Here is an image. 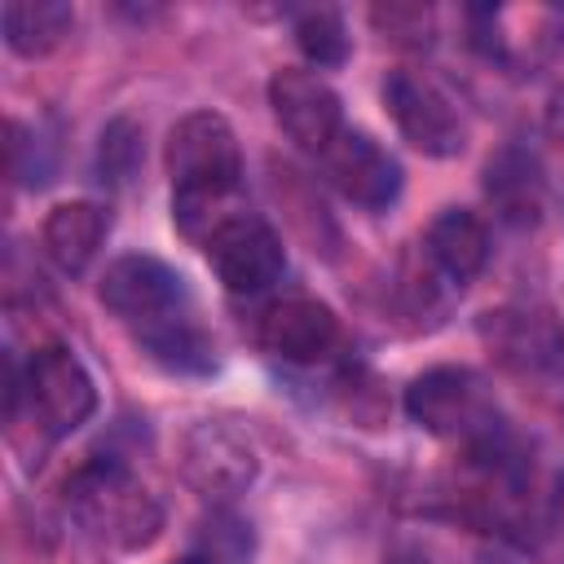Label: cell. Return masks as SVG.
<instances>
[{
  "label": "cell",
  "mask_w": 564,
  "mask_h": 564,
  "mask_svg": "<svg viewBox=\"0 0 564 564\" xmlns=\"http://www.w3.org/2000/svg\"><path fill=\"white\" fill-rule=\"evenodd\" d=\"M163 163L172 176V220L189 242H207L242 203V150L225 115L194 110L172 123Z\"/></svg>",
  "instance_id": "obj_1"
},
{
  "label": "cell",
  "mask_w": 564,
  "mask_h": 564,
  "mask_svg": "<svg viewBox=\"0 0 564 564\" xmlns=\"http://www.w3.org/2000/svg\"><path fill=\"white\" fill-rule=\"evenodd\" d=\"M62 502L75 524L110 551H145L163 529L159 498L119 458H93L75 467L62 489Z\"/></svg>",
  "instance_id": "obj_2"
},
{
  "label": "cell",
  "mask_w": 564,
  "mask_h": 564,
  "mask_svg": "<svg viewBox=\"0 0 564 564\" xmlns=\"http://www.w3.org/2000/svg\"><path fill=\"white\" fill-rule=\"evenodd\" d=\"M405 414L441 441H458L476 454H498V441H502L498 405H494L485 379L467 366L423 370L405 388Z\"/></svg>",
  "instance_id": "obj_3"
},
{
  "label": "cell",
  "mask_w": 564,
  "mask_h": 564,
  "mask_svg": "<svg viewBox=\"0 0 564 564\" xmlns=\"http://www.w3.org/2000/svg\"><path fill=\"white\" fill-rule=\"evenodd\" d=\"M31 410L35 427L57 441V436H70L75 427H84L97 410V388H93V375L84 370V361L62 348V344H44L31 352V361L22 366L18 375V405L9 410V419H18V410Z\"/></svg>",
  "instance_id": "obj_4"
},
{
  "label": "cell",
  "mask_w": 564,
  "mask_h": 564,
  "mask_svg": "<svg viewBox=\"0 0 564 564\" xmlns=\"http://www.w3.org/2000/svg\"><path fill=\"white\" fill-rule=\"evenodd\" d=\"M203 251H207L216 278L225 282V291H234V295H260L286 269V247H282L278 229L264 216H256L251 207L238 212L234 220H225L203 242Z\"/></svg>",
  "instance_id": "obj_5"
},
{
  "label": "cell",
  "mask_w": 564,
  "mask_h": 564,
  "mask_svg": "<svg viewBox=\"0 0 564 564\" xmlns=\"http://www.w3.org/2000/svg\"><path fill=\"white\" fill-rule=\"evenodd\" d=\"M97 295L115 317H123L137 330L181 317V308L189 300L185 278L159 256H119L115 264H106Z\"/></svg>",
  "instance_id": "obj_6"
},
{
  "label": "cell",
  "mask_w": 564,
  "mask_h": 564,
  "mask_svg": "<svg viewBox=\"0 0 564 564\" xmlns=\"http://www.w3.org/2000/svg\"><path fill=\"white\" fill-rule=\"evenodd\" d=\"M269 106L282 132L304 150V154H326L330 141L344 132V106L339 93L308 66H282L269 79Z\"/></svg>",
  "instance_id": "obj_7"
},
{
  "label": "cell",
  "mask_w": 564,
  "mask_h": 564,
  "mask_svg": "<svg viewBox=\"0 0 564 564\" xmlns=\"http://www.w3.org/2000/svg\"><path fill=\"white\" fill-rule=\"evenodd\" d=\"M181 476L203 498L229 502L256 480V445L238 427L203 419L181 436Z\"/></svg>",
  "instance_id": "obj_8"
},
{
  "label": "cell",
  "mask_w": 564,
  "mask_h": 564,
  "mask_svg": "<svg viewBox=\"0 0 564 564\" xmlns=\"http://www.w3.org/2000/svg\"><path fill=\"white\" fill-rule=\"evenodd\" d=\"M383 106L397 123V132L427 159H454L463 150V123L449 106V97L414 75V70H388L383 75Z\"/></svg>",
  "instance_id": "obj_9"
},
{
  "label": "cell",
  "mask_w": 564,
  "mask_h": 564,
  "mask_svg": "<svg viewBox=\"0 0 564 564\" xmlns=\"http://www.w3.org/2000/svg\"><path fill=\"white\" fill-rule=\"evenodd\" d=\"M317 163H322L326 181H330L348 203H357V207H366V212H383V207H392L397 194H401V163H397L375 137H366V132L344 128Z\"/></svg>",
  "instance_id": "obj_10"
},
{
  "label": "cell",
  "mask_w": 564,
  "mask_h": 564,
  "mask_svg": "<svg viewBox=\"0 0 564 564\" xmlns=\"http://www.w3.org/2000/svg\"><path fill=\"white\" fill-rule=\"evenodd\" d=\"M260 344H264V352L291 361V366H317V361L335 357V348H339V317L322 300L291 295V300H278L264 308Z\"/></svg>",
  "instance_id": "obj_11"
},
{
  "label": "cell",
  "mask_w": 564,
  "mask_h": 564,
  "mask_svg": "<svg viewBox=\"0 0 564 564\" xmlns=\"http://www.w3.org/2000/svg\"><path fill=\"white\" fill-rule=\"evenodd\" d=\"M423 251L436 273H445L454 286L471 282L489 260V229L467 207H441L423 234Z\"/></svg>",
  "instance_id": "obj_12"
},
{
  "label": "cell",
  "mask_w": 564,
  "mask_h": 564,
  "mask_svg": "<svg viewBox=\"0 0 564 564\" xmlns=\"http://www.w3.org/2000/svg\"><path fill=\"white\" fill-rule=\"evenodd\" d=\"M106 234H110V212L93 198H70L44 216L40 242L62 273H84L93 264V256L101 251Z\"/></svg>",
  "instance_id": "obj_13"
},
{
  "label": "cell",
  "mask_w": 564,
  "mask_h": 564,
  "mask_svg": "<svg viewBox=\"0 0 564 564\" xmlns=\"http://www.w3.org/2000/svg\"><path fill=\"white\" fill-rule=\"evenodd\" d=\"M485 189H489L494 207L502 212V220H511V225H533L542 212V167L533 154H524L516 145H507L502 154L489 159Z\"/></svg>",
  "instance_id": "obj_14"
},
{
  "label": "cell",
  "mask_w": 564,
  "mask_h": 564,
  "mask_svg": "<svg viewBox=\"0 0 564 564\" xmlns=\"http://www.w3.org/2000/svg\"><path fill=\"white\" fill-rule=\"evenodd\" d=\"M70 22H75V13L62 0H9L0 9L4 44L18 57H44V53H53L70 35Z\"/></svg>",
  "instance_id": "obj_15"
},
{
  "label": "cell",
  "mask_w": 564,
  "mask_h": 564,
  "mask_svg": "<svg viewBox=\"0 0 564 564\" xmlns=\"http://www.w3.org/2000/svg\"><path fill=\"white\" fill-rule=\"evenodd\" d=\"M141 348L163 366V370H176V375H207L216 366V348L212 339L181 313V317H167L150 330H137Z\"/></svg>",
  "instance_id": "obj_16"
},
{
  "label": "cell",
  "mask_w": 564,
  "mask_h": 564,
  "mask_svg": "<svg viewBox=\"0 0 564 564\" xmlns=\"http://www.w3.org/2000/svg\"><path fill=\"white\" fill-rule=\"evenodd\" d=\"M189 555H198L203 564H251V555H256V529L238 511L216 507L212 516L198 520Z\"/></svg>",
  "instance_id": "obj_17"
},
{
  "label": "cell",
  "mask_w": 564,
  "mask_h": 564,
  "mask_svg": "<svg viewBox=\"0 0 564 564\" xmlns=\"http://www.w3.org/2000/svg\"><path fill=\"white\" fill-rule=\"evenodd\" d=\"M295 44L300 53L308 57L313 70H335L348 62V26L339 18V9L330 4H317V9H304L295 18Z\"/></svg>",
  "instance_id": "obj_18"
},
{
  "label": "cell",
  "mask_w": 564,
  "mask_h": 564,
  "mask_svg": "<svg viewBox=\"0 0 564 564\" xmlns=\"http://www.w3.org/2000/svg\"><path fill=\"white\" fill-rule=\"evenodd\" d=\"M141 159H145V132L123 115L110 119L97 141V176L106 185H128L141 172Z\"/></svg>",
  "instance_id": "obj_19"
},
{
  "label": "cell",
  "mask_w": 564,
  "mask_h": 564,
  "mask_svg": "<svg viewBox=\"0 0 564 564\" xmlns=\"http://www.w3.org/2000/svg\"><path fill=\"white\" fill-rule=\"evenodd\" d=\"M9 172L22 185H31V189H40V185L53 181V159L44 154V137L31 132L18 119H9Z\"/></svg>",
  "instance_id": "obj_20"
},
{
  "label": "cell",
  "mask_w": 564,
  "mask_h": 564,
  "mask_svg": "<svg viewBox=\"0 0 564 564\" xmlns=\"http://www.w3.org/2000/svg\"><path fill=\"white\" fill-rule=\"evenodd\" d=\"M176 564H203V560H198V555H181Z\"/></svg>",
  "instance_id": "obj_21"
}]
</instances>
